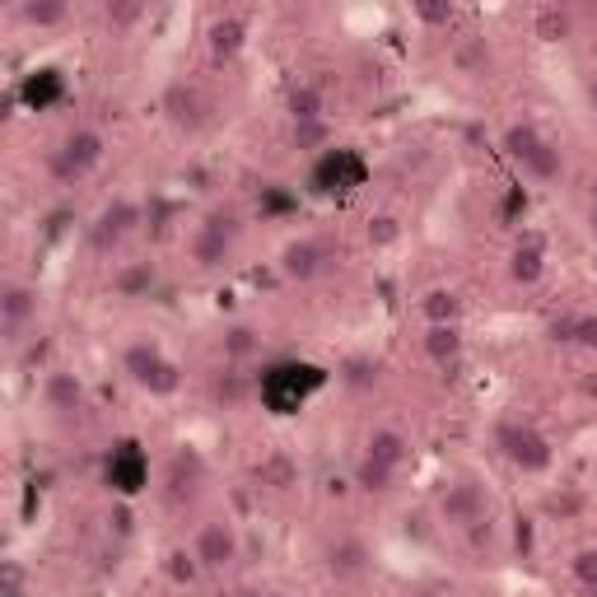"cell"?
<instances>
[{
  "label": "cell",
  "mask_w": 597,
  "mask_h": 597,
  "mask_svg": "<svg viewBox=\"0 0 597 597\" xmlns=\"http://www.w3.org/2000/svg\"><path fill=\"white\" fill-rule=\"evenodd\" d=\"M495 449L508 467L523 472V476H546L550 467H556L550 439L537 425H527V420H504V425L495 430Z\"/></svg>",
  "instance_id": "6da1fadb"
},
{
  "label": "cell",
  "mask_w": 597,
  "mask_h": 597,
  "mask_svg": "<svg viewBox=\"0 0 597 597\" xmlns=\"http://www.w3.org/2000/svg\"><path fill=\"white\" fill-rule=\"evenodd\" d=\"M107 136L99 126H71L61 136V145L52 150V173L61 183H84L90 173H99L103 168V159H107Z\"/></svg>",
  "instance_id": "7a4b0ae2"
},
{
  "label": "cell",
  "mask_w": 597,
  "mask_h": 597,
  "mask_svg": "<svg viewBox=\"0 0 597 597\" xmlns=\"http://www.w3.org/2000/svg\"><path fill=\"white\" fill-rule=\"evenodd\" d=\"M434 518L444 527H457V533H467V527L485 523L491 518V491H485L481 481L462 476V481H449L444 491L434 500Z\"/></svg>",
  "instance_id": "3957f363"
},
{
  "label": "cell",
  "mask_w": 597,
  "mask_h": 597,
  "mask_svg": "<svg viewBox=\"0 0 597 597\" xmlns=\"http://www.w3.org/2000/svg\"><path fill=\"white\" fill-rule=\"evenodd\" d=\"M192 550H196V560H202L206 574H229L243 560V533H238V523L234 518H206L202 527H196Z\"/></svg>",
  "instance_id": "277c9868"
},
{
  "label": "cell",
  "mask_w": 597,
  "mask_h": 597,
  "mask_svg": "<svg viewBox=\"0 0 597 597\" xmlns=\"http://www.w3.org/2000/svg\"><path fill=\"white\" fill-rule=\"evenodd\" d=\"M234 219L229 215H215L210 225H196V234L187 238V261L196 271H215V267H225L229 253H234Z\"/></svg>",
  "instance_id": "5b68a950"
},
{
  "label": "cell",
  "mask_w": 597,
  "mask_h": 597,
  "mask_svg": "<svg viewBox=\"0 0 597 597\" xmlns=\"http://www.w3.org/2000/svg\"><path fill=\"white\" fill-rule=\"evenodd\" d=\"M141 225V202H131V196H113L99 215H94V225H90V243H94V253H113L122 238H131Z\"/></svg>",
  "instance_id": "8992f818"
},
{
  "label": "cell",
  "mask_w": 597,
  "mask_h": 597,
  "mask_svg": "<svg viewBox=\"0 0 597 597\" xmlns=\"http://www.w3.org/2000/svg\"><path fill=\"white\" fill-rule=\"evenodd\" d=\"M322 569H327V579H337V584H356L373 569V546L364 537L346 533V537L322 546Z\"/></svg>",
  "instance_id": "52a82bcc"
},
{
  "label": "cell",
  "mask_w": 597,
  "mask_h": 597,
  "mask_svg": "<svg viewBox=\"0 0 597 597\" xmlns=\"http://www.w3.org/2000/svg\"><path fill=\"white\" fill-rule=\"evenodd\" d=\"M29 322H38V285L6 280L0 285V331H6V341L24 337Z\"/></svg>",
  "instance_id": "ba28073f"
},
{
  "label": "cell",
  "mask_w": 597,
  "mask_h": 597,
  "mask_svg": "<svg viewBox=\"0 0 597 597\" xmlns=\"http://www.w3.org/2000/svg\"><path fill=\"white\" fill-rule=\"evenodd\" d=\"M42 406H48L52 415H75L84 411V402H90V388H84V373L75 369H42Z\"/></svg>",
  "instance_id": "9c48e42d"
},
{
  "label": "cell",
  "mask_w": 597,
  "mask_h": 597,
  "mask_svg": "<svg viewBox=\"0 0 597 597\" xmlns=\"http://www.w3.org/2000/svg\"><path fill=\"white\" fill-rule=\"evenodd\" d=\"M276 271L290 280V285H313L327 271V253L318 238H290L285 248L276 253Z\"/></svg>",
  "instance_id": "30bf717a"
},
{
  "label": "cell",
  "mask_w": 597,
  "mask_h": 597,
  "mask_svg": "<svg viewBox=\"0 0 597 597\" xmlns=\"http://www.w3.org/2000/svg\"><path fill=\"white\" fill-rule=\"evenodd\" d=\"M154 285H159V267H154L150 257H131L113 271V280H107V295L122 303H141L154 295Z\"/></svg>",
  "instance_id": "8fae6325"
},
{
  "label": "cell",
  "mask_w": 597,
  "mask_h": 597,
  "mask_svg": "<svg viewBox=\"0 0 597 597\" xmlns=\"http://www.w3.org/2000/svg\"><path fill=\"white\" fill-rule=\"evenodd\" d=\"M243 48H248V19H243V14H215L210 24H206V52H210V61L229 65V61L243 56Z\"/></svg>",
  "instance_id": "7c38bea8"
},
{
  "label": "cell",
  "mask_w": 597,
  "mask_h": 597,
  "mask_svg": "<svg viewBox=\"0 0 597 597\" xmlns=\"http://www.w3.org/2000/svg\"><path fill=\"white\" fill-rule=\"evenodd\" d=\"M420 318H425V327H462V313H467V299H462L453 285H434V290H425L415 299Z\"/></svg>",
  "instance_id": "4fadbf2b"
},
{
  "label": "cell",
  "mask_w": 597,
  "mask_h": 597,
  "mask_svg": "<svg viewBox=\"0 0 597 597\" xmlns=\"http://www.w3.org/2000/svg\"><path fill=\"white\" fill-rule=\"evenodd\" d=\"M462 350H467L462 327H425L420 331V356H425L434 369H453L462 360Z\"/></svg>",
  "instance_id": "5bb4252c"
},
{
  "label": "cell",
  "mask_w": 597,
  "mask_h": 597,
  "mask_svg": "<svg viewBox=\"0 0 597 597\" xmlns=\"http://www.w3.org/2000/svg\"><path fill=\"white\" fill-rule=\"evenodd\" d=\"M364 457L388 462V467L402 472L406 462H411V439L397 430V425H373V430L364 434Z\"/></svg>",
  "instance_id": "9a60e30c"
},
{
  "label": "cell",
  "mask_w": 597,
  "mask_h": 597,
  "mask_svg": "<svg viewBox=\"0 0 597 597\" xmlns=\"http://www.w3.org/2000/svg\"><path fill=\"white\" fill-rule=\"evenodd\" d=\"M546 276V248L542 238H518L514 253H508V280L523 285V290H533V285H542Z\"/></svg>",
  "instance_id": "2e32d148"
},
{
  "label": "cell",
  "mask_w": 597,
  "mask_h": 597,
  "mask_svg": "<svg viewBox=\"0 0 597 597\" xmlns=\"http://www.w3.org/2000/svg\"><path fill=\"white\" fill-rule=\"evenodd\" d=\"M14 19L24 29H33V33H52V29L71 24V6H65V0H19Z\"/></svg>",
  "instance_id": "e0dca14e"
},
{
  "label": "cell",
  "mask_w": 597,
  "mask_h": 597,
  "mask_svg": "<svg viewBox=\"0 0 597 597\" xmlns=\"http://www.w3.org/2000/svg\"><path fill=\"white\" fill-rule=\"evenodd\" d=\"M285 113H290L295 126H303V122H327V94H322V84H313V80L290 84V94H285Z\"/></svg>",
  "instance_id": "ac0fdd59"
},
{
  "label": "cell",
  "mask_w": 597,
  "mask_h": 597,
  "mask_svg": "<svg viewBox=\"0 0 597 597\" xmlns=\"http://www.w3.org/2000/svg\"><path fill=\"white\" fill-rule=\"evenodd\" d=\"M397 467H388V462H373V457H364L360 453V462L350 467V485H356L360 495H369V500H383V495H392L397 491Z\"/></svg>",
  "instance_id": "d6986e66"
},
{
  "label": "cell",
  "mask_w": 597,
  "mask_h": 597,
  "mask_svg": "<svg viewBox=\"0 0 597 597\" xmlns=\"http://www.w3.org/2000/svg\"><path fill=\"white\" fill-rule=\"evenodd\" d=\"M261 350V331L253 322H229L219 331V360L225 364H248Z\"/></svg>",
  "instance_id": "ffe728a7"
},
{
  "label": "cell",
  "mask_w": 597,
  "mask_h": 597,
  "mask_svg": "<svg viewBox=\"0 0 597 597\" xmlns=\"http://www.w3.org/2000/svg\"><path fill=\"white\" fill-rule=\"evenodd\" d=\"M546 141H550V136H546L537 122H508L504 136H500V150H504L514 164H523V159H533V154H537Z\"/></svg>",
  "instance_id": "44dd1931"
},
{
  "label": "cell",
  "mask_w": 597,
  "mask_h": 597,
  "mask_svg": "<svg viewBox=\"0 0 597 597\" xmlns=\"http://www.w3.org/2000/svg\"><path fill=\"white\" fill-rule=\"evenodd\" d=\"M159 569H164V579H168L173 588H192V584L206 579V569H202V560H196L192 546H168L164 560H159Z\"/></svg>",
  "instance_id": "7402d4cb"
},
{
  "label": "cell",
  "mask_w": 597,
  "mask_h": 597,
  "mask_svg": "<svg viewBox=\"0 0 597 597\" xmlns=\"http://www.w3.org/2000/svg\"><path fill=\"white\" fill-rule=\"evenodd\" d=\"M449 61H453L457 75H485V71H491V61H495V52H491V42L472 33V38H457L453 42Z\"/></svg>",
  "instance_id": "603a6c76"
},
{
  "label": "cell",
  "mask_w": 597,
  "mask_h": 597,
  "mask_svg": "<svg viewBox=\"0 0 597 597\" xmlns=\"http://www.w3.org/2000/svg\"><path fill=\"white\" fill-rule=\"evenodd\" d=\"M533 38L537 42H569L574 38V10H565V6H542L537 14H533Z\"/></svg>",
  "instance_id": "cb8c5ba5"
},
{
  "label": "cell",
  "mask_w": 597,
  "mask_h": 597,
  "mask_svg": "<svg viewBox=\"0 0 597 597\" xmlns=\"http://www.w3.org/2000/svg\"><path fill=\"white\" fill-rule=\"evenodd\" d=\"M159 360H164V350H159V341H150V337L126 341V350H122V369H126V379H131V383H141Z\"/></svg>",
  "instance_id": "d4e9b609"
},
{
  "label": "cell",
  "mask_w": 597,
  "mask_h": 597,
  "mask_svg": "<svg viewBox=\"0 0 597 597\" xmlns=\"http://www.w3.org/2000/svg\"><path fill=\"white\" fill-rule=\"evenodd\" d=\"M523 178H533V183H560V173H565V159H560V145L556 141H546L533 159H523Z\"/></svg>",
  "instance_id": "484cf974"
},
{
  "label": "cell",
  "mask_w": 597,
  "mask_h": 597,
  "mask_svg": "<svg viewBox=\"0 0 597 597\" xmlns=\"http://www.w3.org/2000/svg\"><path fill=\"white\" fill-rule=\"evenodd\" d=\"M364 243H369L373 253H388V248H397V243H402V219H397L392 210L369 215V219H364Z\"/></svg>",
  "instance_id": "4316f807"
},
{
  "label": "cell",
  "mask_w": 597,
  "mask_h": 597,
  "mask_svg": "<svg viewBox=\"0 0 597 597\" xmlns=\"http://www.w3.org/2000/svg\"><path fill=\"white\" fill-rule=\"evenodd\" d=\"M411 19L420 29H434V33H449L453 19H457V6H449V0H415L411 6Z\"/></svg>",
  "instance_id": "83f0119b"
},
{
  "label": "cell",
  "mask_w": 597,
  "mask_h": 597,
  "mask_svg": "<svg viewBox=\"0 0 597 597\" xmlns=\"http://www.w3.org/2000/svg\"><path fill=\"white\" fill-rule=\"evenodd\" d=\"M261 485L267 491H276V495H285V491H295L299 485V467L285 453H271L267 462H261Z\"/></svg>",
  "instance_id": "f1b7e54d"
},
{
  "label": "cell",
  "mask_w": 597,
  "mask_h": 597,
  "mask_svg": "<svg viewBox=\"0 0 597 597\" xmlns=\"http://www.w3.org/2000/svg\"><path fill=\"white\" fill-rule=\"evenodd\" d=\"M210 397L219 406H238L243 397H248V379H243V369L238 364H225L215 373V383H210Z\"/></svg>",
  "instance_id": "f546056e"
},
{
  "label": "cell",
  "mask_w": 597,
  "mask_h": 597,
  "mask_svg": "<svg viewBox=\"0 0 597 597\" xmlns=\"http://www.w3.org/2000/svg\"><path fill=\"white\" fill-rule=\"evenodd\" d=\"M164 107H168V117L178 122V126H202V107H206V103H202V94H196V90L178 84V90L168 94V103H164Z\"/></svg>",
  "instance_id": "4dcf8cb0"
},
{
  "label": "cell",
  "mask_w": 597,
  "mask_h": 597,
  "mask_svg": "<svg viewBox=\"0 0 597 597\" xmlns=\"http://www.w3.org/2000/svg\"><path fill=\"white\" fill-rule=\"evenodd\" d=\"M141 388H145L150 397H173V392L183 388V369H178V364H173V360L164 356V360L154 364V369L145 373V379H141Z\"/></svg>",
  "instance_id": "1f68e13d"
},
{
  "label": "cell",
  "mask_w": 597,
  "mask_h": 597,
  "mask_svg": "<svg viewBox=\"0 0 597 597\" xmlns=\"http://www.w3.org/2000/svg\"><path fill=\"white\" fill-rule=\"evenodd\" d=\"M341 383H346V388H356V392L379 388V360H373V356L346 360V364H341Z\"/></svg>",
  "instance_id": "d6a6232c"
},
{
  "label": "cell",
  "mask_w": 597,
  "mask_h": 597,
  "mask_svg": "<svg viewBox=\"0 0 597 597\" xmlns=\"http://www.w3.org/2000/svg\"><path fill=\"white\" fill-rule=\"evenodd\" d=\"M107 537H117V542H126V537H136V504H131L126 495H117L113 504H107Z\"/></svg>",
  "instance_id": "836d02e7"
},
{
  "label": "cell",
  "mask_w": 597,
  "mask_h": 597,
  "mask_svg": "<svg viewBox=\"0 0 597 597\" xmlns=\"http://www.w3.org/2000/svg\"><path fill=\"white\" fill-rule=\"evenodd\" d=\"M542 508H546V518H579V514H584V495L569 491V485H560V491L546 495Z\"/></svg>",
  "instance_id": "e575fe53"
},
{
  "label": "cell",
  "mask_w": 597,
  "mask_h": 597,
  "mask_svg": "<svg viewBox=\"0 0 597 597\" xmlns=\"http://www.w3.org/2000/svg\"><path fill=\"white\" fill-rule=\"evenodd\" d=\"M569 579L579 588H593L597 584V546H579L569 556Z\"/></svg>",
  "instance_id": "d590c367"
},
{
  "label": "cell",
  "mask_w": 597,
  "mask_h": 597,
  "mask_svg": "<svg viewBox=\"0 0 597 597\" xmlns=\"http://www.w3.org/2000/svg\"><path fill=\"white\" fill-rule=\"evenodd\" d=\"M327 141H331V122H303V126H295V145L299 150H327Z\"/></svg>",
  "instance_id": "8d00e7d4"
},
{
  "label": "cell",
  "mask_w": 597,
  "mask_h": 597,
  "mask_svg": "<svg viewBox=\"0 0 597 597\" xmlns=\"http://www.w3.org/2000/svg\"><path fill=\"white\" fill-rule=\"evenodd\" d=\"M574 346L597 356V313H574Z\"/></svg>",
  "instance_id": "74e56055"
},
{
  "label": "cell",
  "mask_w": 597,
  "mask_h": 597,
  "mask_svg": "<svg viewBox=\"0 0 597 597\" xmlns=\"http://www.w3.org/2000/svg\"><path fill=\"white\" fill-rule=\"evenodd\" d=\"M145 10L141 6H103V19H107V24H117V29H126V24H136V19H141Z\"/></svg>",
  "instance_id": "f35d334b"
},
{
  "label": "cell",
  "mask_w": 597,
  "mask_h": 597,
  "mask_svg": "<svg viewBox=\"0 0 597 597\" xmlns=\"http://www.w3.org/2000/svg\"><path fill=\"white\" fill-rule=\"evenodd\" d=\"M406 537H415V542H425V537H430L425 514H411V518H406Z\"/></svg>",
  "instance_id": "ab89813d"
},
{
  "label": "cell",
  "mask_w": 597,
  "mask_h": 597,
  "mask_svg": "<svg viewBox=\"0 0 597 597\" xmlns=\"http://www.w3.org/2000/svg\"><path fill=\"white\" fill-rule=\"evenodd\" d=\"M584 99H588V107H593V113H597V71L584 80Z\"/></svg>",
  "instance_id": "60d3db41"
},
{
  "label": "cell",
  "mask_w": 597,
  "mask_h": 597,
  "mask_svg": "<svg viewBox=\"0 0 597 597\" xmlns=\"http://www.w3.org/2000/svg\"><path fill=\"white\" fill-rule=\"evenodd\" d=\"M518 550H533V533H527V518H518Z\"/></svg>",
  "instance_id": "b9f144b4"
},
{
  "label": "cell",
  "mask_w": 597,
  "mask_h": 597,
  "mask_svg": "<svg viewBox=\"0 0 597 597\" xmlns=\"http://www.w3.org/2000/svg\"><path fill=\"white\" fill-rule=\"evenodd\" d=\"M584 196H588V210H597V173L588 178V187H584Z\"/></svg>",
  "instance_id": "7bdbcfd3"
},
{
  "label": "cell",
  "mask_w": 597,
  "mask_h": 597,
  "mask_svg": "<svg viewBox=\"0 0 597 597\" xmlns=\"http://www.w3.org/2000/svg\"><path fill=\"white\" fill-rule=\"evenodd\" d=\"M579 388H584V397H597V379H584Z\"/></svg>",
  "instance_id": "ee69618b"
},
{
  "label": "cell",
  "mask_w": 597,
  "mask_h": 597,
  "mask_svg": "<svg viewBox=\"0 0 597 597\" xmlns=\"http://www.w3.org/2000/svg\"><path fill=\"white\" fill-rule=\"evenodd\" d=\"M261 597H295V593H285V588H271V593H261Z\"/></svg>",
  "instance_id": "f6af8a7d"
},
{
  "label": "cell",
  "mask_w": 597,
  "mask_h": 597,
  "mask_svg": "<svg viewBox=\"0 0 597 597\" xmlns=\"http://www.w3.org/2000/svg\"><path fill=\"white\" fill-rule=\"evenodd\" d=\"M584 593H588V597H597V584H593V588H584Z\"/></svg>",
  "instance_id": "bcb514c9"
},
{
  "label": "cell",
  "mask_w": 597,
  "mask_h": 597,
  "mask_svg": "<svg viewBox=\"0 0 597 597\" xmlns=\"http://www.w3.org/2000/svg\"><path fill=\"white\" fill-rule=\"evenodd\" d=\"M593 234H597V210H593Z\"/></svg>",
  "instance_id": "7dc6e473"
}]
</instances>
